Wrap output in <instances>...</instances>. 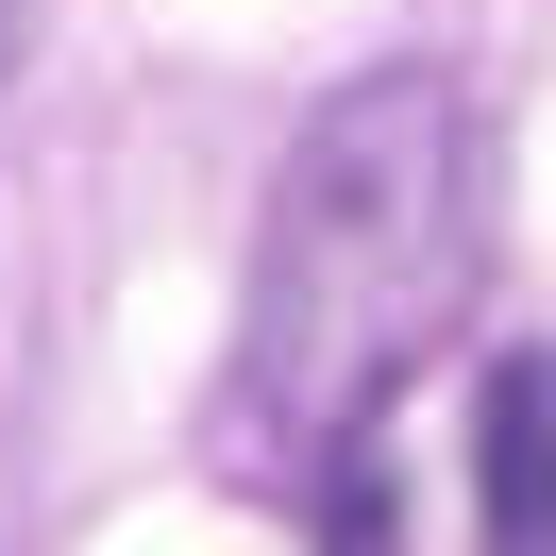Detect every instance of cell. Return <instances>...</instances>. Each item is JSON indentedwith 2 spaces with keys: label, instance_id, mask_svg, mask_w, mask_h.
<instances>
[{
  "label": "cell",
  "instance_id": "obj_1",
  "mask_svg": "<svg viewBox=\"0 0 556 556\" xmlns=\"http://www.w3.org/2000/svg\"><path fill=\"white\" fill-rule=\"evenodd\" d=\"M489 287V118L455 68H354L304 102L253 203L237 405L287 455H354Z\"/></svg>",
  "mask_w": 556,
  "mask_h": 556
},
{
  "label": "cell",
  "instance_id": "obj_2",
  "mask_svg": "<svg viewBox=\"0 0 556 556\" xmlns=\"http://www.w3.org/2000/svg\"><path fill=\"white\" fill-rule=\"evenodd\" d=\"M472 506H489V556H556V371H540V354H506V371H489Z\"/></svg>",
  "mask_w": 556,
  "mask_h": 556
},
{
  "label": "cell",
  "instance_id": "obj_3",
  "mask_svg": "<svg viewBox=\"0 0 556 556\" xmlns=\"http://www.w3.org/2000/svg\"><path fill=\"white\" fill-rule=\"evenodd\" d=\"M17 35H35V0H0V68H17Z\"/></svg>",
  "mask_w": 556,
  "mask_h": 556
}]
</instances>
